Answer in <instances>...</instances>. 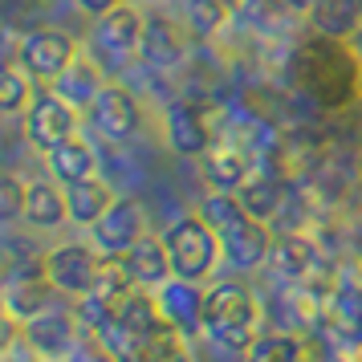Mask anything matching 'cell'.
Segmentation results:
<instances>
[{
	"mask_svg": "<svg viewBox=\"0 0 362 362\" xmlns=\"http://www.w3.org/2000/svg\"><path fill=\"white\" fill-rule=\"evenodd\" d=\"M289 82L326 115H342L362 98V53L354 41L305 33L289 49Z\"/></svg>",
	"mask_w": 362,
	"mask_h": 362,
	"instance_id": "obj_1",
	"label": "cell"
},
{
	"mask_svg": "<svg viewBox=\"0 0 362 362\" xmlns=\"http://www.w3.org/2000/svg\"><path fill=\"white\" fill-rule=\"evenodd\" d=\"M204 338L245 354L261 338V301L240 281H216L204 289Z\"/></svg>",
	"mask_w": 362,
	"mask_h": 362,
	"instance_id": "obj_2",
	"label": "cell"
},
{
	"mask_svg": "<svg viewBox=\"0 0 362 362\" xmlns=\"http://www.w3.org/2000/svg\"><path fill=\"white\" fill-rule=\"evenodd\" d=\"M167 257H171V273L183 281H208L224 261V248H220V236L212 232V224L199 212H187L180 220H171L163 232Z\"/></svg>",
	"mask_w": 362,
	"mask_h": 362,
	"instance_id": "obj_3",
	"label": "cell"
},
{
	"mask_svg": "<svg viewBox=\"0 0 362 362\" xmlns=\"http://www.w3.org/2000/svg\"><path fill=\"white\" fill-rule=\"evenodd\" d=\"M78 57H82L78 37L62 33V29H33V33L21 37L17 53H13V62L41 86H49L53 78H62Z\"/></svg>",
	"mask_w": 362,
	"mask_h": 362,
	"instance_id": "obj_4",
	"label": "cell"
},
{
	"mask_svg": "<svg viewBox=\"0 0 362 362\" xmlns=\"http://www.w3.org/2000/svg\"><path fill=\"white\" fill-rule=\"evenodd\" d=\"M57 285L45 277V269H21V273H4L0 281V317L13 326H29L41 313L57 310Z\"/></svg>",
	"mask_w": 362,
	"mask_h": 362,
	"instance_id": "obj_5",
	"label": "cell"
},
{
	"mask_svg": "<svg viewBox=\"0 0 362 362\" xmlns=\"http://www.w3.org/2000/svg\"><path fill=\"white\" fill-rule=\"evenodd\" d=\"M78 127H82V110H74L66 98H57L49 86H41L29 102V110H25V139L41 155L53 151L57 143H66V139H74Z\"/></svg>",
	"mask_w": 362,
	"mask_h": 362,
	"instance_id": "obj_6",
	"label": "cell"
},
{
	"mask_svg": "<svg viewBox=\"0 0 362 362\" xmlns=\"http://www.w3.org/2000/svg\"><path fill=\"white\" fill-rule=\"evenodd\" d=\"M102 257L94 245H82V240H74V245H57L49 248L45 257H41V269H45V277L57 285V293L62 297H86L94 285H98V273H102Z\"/></svg>",
	"mask_w": 362,
	"mask_h": 362,
	"instance_id": "obj_7",
	"label": "cell"
},
{
	"mask_svg": "<svg viewBox=\"0 0 362 362\" xmlns=\"http://www.w3.org/2000/svg\"><path fill=\"white\" fill-rule=\"evenodd\" d=\"M163 139L171 155L180 159H199L216 143V127L208 118V106L199 98H175L163 110Z\"/></svg>",
	"mask_w": 362,
	"mask_h": 362,
	"instance_id": "obj_8",
	"label": "cell"
},
{
	"mask_svg": "<svg viewBox=\"0 0 362 362\" xmlns=\"http://www.w3.org/2000/svg\"><path fill=\"white\" fill-rule=\"evenodd\" d=\"M143 25H147V13L122 0L110 13H102L94 21V33H90V53L98 57H110V62H131L139 57V41H143Z\"/></svg>",
	"mask_w": 362,
	"mask_h": 362,
	"instance_id": "obj_9",
	"label": "cell"
},
{
	"mask_svg": "<svg viewBox=\"0 0 362 362\" xmlns=\"http://www.w3.org/2000/svg\"><path fill=\"white\" fill-rule=\"evenodd\" d=\"M94 131L106 139V143H131L134 134L143 131V102L134 90H127L122 82H106L98 90L94 106L86 110Z\"/></svg>",
	"mask_w": 362,
	"mask_h": 362,
	"instance_id": "obj_10",
	"label": "cell"
},
{
	"mask_svg": "<svg viewBox=\"0 0 362 362\" xmlns=\"http://www.w3.org/2000/svg\"><path fill=\"white\" fill-rule=\"evenodd\" d=\"M143 236H147V212H143V204L118 196L106 208V216L90 228V245L98 248L102 257H127Z\"/></svg>",
	"mask_w": 362,
	"mask_h": 362,
	"instance_id": "obj_11",
	"label": "cell"
},
{
	"mask_svg": "<svg viewBox=\"0 0 362 362\" xmlns=\"http://www.w3.org/2000/svg\"><path fill=\"white\" fill-rule=\"evenodd\" d=\"M187 45H192V33L187 25L171 21L167 13H147V25H143V41H139V62L151 69V74H171L187 62Z\"/></svg>",
	"mask_w": 362,
	"mask_h": 362,
	"instance_id": "obj_12",
	"label": "cell"
},
{
	"mask_svg": "<svg viewBox=\"0 0 362 362\" xmlns=\"http://www.w3.org/2000/svg\"><path fill=\"white\" fill-rule=\"evenodd\" d=\"M257 155L252 147L236 143V139H216L212 147L199 155V180L208 192H240L248 175L257 171Z\"/></svg>",
	"mask_w": 362,
	"mask_h": 362,
	"instance_id": "obj_13",
	"label": "cell"
},
{
	"mask_svg": "<svg viewBox=\"0 0 362 362\" xmlns=\"http://www.w3.org/2000/svg\"><path fill=\"white\" fill-rule=\"evenodd\" d=\"M159 313L171 329H180L183 338H196L204 334V289L199 281H183V277H167L155 289Z\"/></svg>",
	"mask_w": 362,
	"mask_h": 362,
	"instance_id": "obj_14",
	"label": "cell"
},
{
	"mask_svg": "<svg viewBox=\"0 0 362 362\" xmlns=\"http://www.w3.org/2000/svg\"><path fill=\"white\" fill-rule=\"evenodd\" d=\"M220 248H224V264H232L236 273H252L269 264V252H273V232L269 224L245 216L240 224H232L224 236H220Z\"/></svg>",
	"mask_w": 362,
	"mask_h": 362,
	"instance_id": "obj_15",
	"label": "cell"
},
{
	"mask_svg": "<svg viewBox=\"0 0 362 362\" xmlns=\"http://www.w3.org/2000/svg\"><path fill=\"white\" fill-rule=\"evenodd\" d=\"M297 21L301 17H297L285 0H236L232 4V25H240L248 37H261V41L285 37Z\"/></svg>",
	"mask_w": 362,
	"mask_h": 362,
	"instance_id": "obj_16",
	"label": "cell"
},
{
	"mask_svg": "<svg viewBox=\"0 0 362 362\" xmlns=\"http://www.w3.org/2000/svg\"><path fill=\"white\" fill-rule=\"evenodd\" d=\"M21 329H25V342H29L33 354H41V358H66L74 350V342H78V313L49 310Z\"/></svg>",
	"mask_w": 362,
	"mask_h": 362,
	"instance_id": "obj_17",
	"label": "cell"
},
{
	"mask_svg": "<svg viewBox=\"0 0 362 362\" xmlns=\"http://www.w3.org/2000/svg\"><path fill=\"white\" fill-rule=\"evenodd\" d=\"M301 25H305V33L354 41V33L362 29V0H313Z\"/></svg>",
	"mask_w": 362,
	"mask_h": 362,
	"instance_id": "obj_18",
	"label": "cell"
},
{
	"mask_svg": "<svg viewBox=\"0 0 362 362\" xmlns=\"http://www.w3.org/2000/svg\"><path fill=\"white\" fill-rule=\"evenodd\" d=\"M45 171H49V180H57L62 187L94 180V175H98V151L90 147L82 134H74L66 143H57L53 151H45Z\"/></svg>",
	"mask_w": 362,
	"mask_h": 362,
	"instance_id": "obj_19",
	"label": "cell"
},
{
	"mask_svg": "<svg viewBox=\"0 0 362 362\" xmlns=\"http://www.w3.org/2000/svg\"><path fill=\"white\" fill-rule=\"evenodd\" d=\"M236 196H240V204H245V212L252 216V220L273 224L281 216V208H285V199H289V183H285V175H277V171H261V167H257Z\"/></svg>",
	"mask_w": 362,
	"mask_h": 362,
	"instance_id": "obj_20",
	"label": "cell"
},
{
	"mask_svg": "<svg viewBox=\"0 0 362 362\" xmlns=\"http://www.w3.org/2000/svg\"><path fill=\"white\" fill-rule=\"evenodd\" d=\"M269 264H273L285 281H310L313 273H317V264H322V248H317V240H310L305 232H289V236H277V240H273Z\"/></svg>",
	"mask_w": 362,
	"mask_h": 362,
	"instance_id": "obj_21",
	"label": "cell"
},
{
	"mask_svg": "<svg viewBox=\"0 0 362 362\" xmlns=\"http://www.w3.org/2000/svg\"><path fill=\"white\" fill-rule=\"evenodd\" d=\"M122 264H127V273H131V281L139 285V289H159L167 277H175V273H171V257H167L163 236H151V232L122 257Z\"/></svg>",
	"mask_w": 362,
	"mask_h": 362,
	"instance_id": "obj_22",
	"label": "cell"
},
{
	"mask_svg": "<svg viewBox=\"0 0 362 362\" xmlns=\"http://www.w3.org/2000/svg\"><path fill=\"white\" fill-rule=\"evenodd\" d=\"M115 322L122 329H131L134 338H159L163 329H171L163 322V313H159V301H155V289H139L134 285L131 293L118 301V310H115Z\"/></svg>",
	"mask_w": 362,
	"mask_h": 362,
	"instance_id": "obj_23",
	"label": "cell"
},
{
	"mask_svg": "<svg viewBox=\"0 0 362 362\" xmlns=\"http://www.w3.org/2000/svg\"><path fill=\"white\" fill-rule=\"evenodd\" d=\"M115 187L106 180H82V183H69L66 187V208H69V224H78V228H94L106 208L115 204Z\"/></svg>",
	"mask_w": 362,
	"mask_h": 362,
	"instance_id": "obj_24",
	"label": "cell"
},
{
	"mask_svg": "<svg viewBox=\"0 0 362 362\" xmlns=\"http://www.w3.org/2000/svg\"><path fill=\"white\" fill-rule=\"evenodd\" d=\"M102 86H106V78H102V66H94L90 57H78V62H74V66H69L62 78H53L49 90L57 94V98H66L74 110H90Z\"/></svg>",
	"mask_w": 362,
	"mask_h": 362,
	"instance_id": "obj_25",
	"label": "cell"
},
{
	"mask_svg": "<svg viewBox=\"0 0 362 362\" xmlns=\"http://www.w3.org/2000/svg\"><path fill=\"white\" fill-rule=\"evenodd\" d=\"M25 220L33 228L49 232V228H62L69 220V208H66V187L57 180H33L29 183V199H25Z\"/></svg>",
	"mask_w": 362,
	"mask_h": 362,
	"instance_id": "obj_26",
	"label": "cell"
},
{
	"mask_svg": "<svg viewBox=\"0 0 362 362\" xmlns=\"http://www.w3.org/2000/svg\"><path fill=\"white\" fill-rule=\"evenodd\" d=\"M183 25L199 41L220 37L232 25V0H183Z\"/></svg>",
	"mask_w": 362,
	"mask_h": 362,
	"instance_id": "obj_27",
	"label": "cell"
},
{
	"mask_svg": "<svg viewBox=\"0 0 362 362\" xmlns=\"http://www.w3.org/2000/svg\"><path fill=\"white\" fill-rule=\"evenodd\" d=\"M245 362H310V346L289 329H273V334H261L248 346Z\"/></svg>",
	"mask_w": 362,
	"mask_h": 362,
	"instance_id": "obj_28",
	"label": "cell"
},
{
	"mask_svg": "<svg viewBox=\"0 0 362 362\" xmlns=\"http://www.w3.org/2000/svg\"><path fill=\"white\" fill-rule=\"evenodd\" d=\"M37 86L33 78L25 74V69L13 62H0V118H13V115H25L29 110V102H33Z\"/></svg>",
	"mask_w": 362,
	"mask_h": 362,
	"instance_id": "obj_29",
	"label": "cell"
},
{
	"mask_svg": "<svg viewBox=\"0 0 362 362\" xmlns=\"http://www.w3.org/2000/svg\"><path fill=\"white\" fill-rule=\"evenodd\" d=\"M25 199H29V183L13 171H0V228L25 220Z\"/></svg>",
	"mask_w": 362,
	"mask_h": 362,
	"instance_id": "obj_30",
	"label": "cell"
},
{
	"mask_svg": "<svg viewBox=\"0 0 362 362\" xmlns=\"http://www.w3.org/2000/svg\"><path fill=\"white\" fill-rule=\"evenodd\" d=\"M147 362H192V346L180 329H163L159 338H151Z\"/></svg>",
	"mask_w": 362,
	"mask_h": 362,
	"instance_id": "obj_31",
	"label": "cell"
},
{
	"mask_svg": "<svg viewBox=\"0 0 362 362\" xmlns=\"http://www.w3.org/2000/svg\"><path fill=\"white\" fill-rule=\"evenodd\" d=\"M74 4H78V13H86L90 21H98L102 13H110L115 4H122V0H74Z\"/></svg>",
	"mask_w": 362,
	"mask_h": 362,
	"instance_id": "obj_32",
	"label": "cell"
},
{
	"mask_svg": "<svg viewBox=\"0 0 362 362\" xmlns=\"http://www.w3.org/2000/svg\"><path fill=\"white\" fill-rule=\"evenodd\" d=\"M0 281H4V269H0Z\"/></svg>",
	"mask_w": 362,
	"mask_h": 362,
	"instance_id": "obj_33",
	"label": "cell"
},
{
	"mask_svg": "<svg viewBox=\"0 0 362 362\" xmlns=\"http://www.w3.org/2000/svg\"><path fill=\"white\" fill-rule=\"evenodd\" d=\"M232 4H236V0H232Z\"/></svg>",
	"mask_w": 362,
	"mask_h": 362,
	"instance_id": "obj_34",
	"label": "cell"
}]
</instances>
